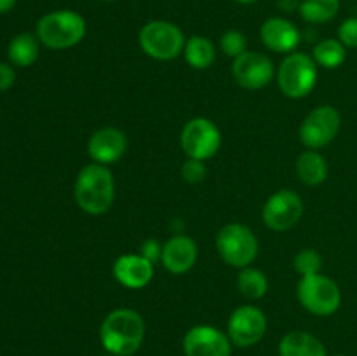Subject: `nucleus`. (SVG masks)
<instances>
[{"label": "nucleus", "mask_w": 357, "mask_h": 356, "mask_svg": "<svg viewBox=\"0 0 357 356\" xmlns=\"http://www.w3.org/2000/svg\"><path fill=\"white\" fill-rule=\"evenodd\" d=\"M279 356H328L323 342L312 334L293 330L281 339Z\"/></svg>", "instance_id": "nucleus-18"}, {"label": "nucleus", "mask_w": 357, "mask_h": 356, "mask_svg": "<svg viewBox=\"0 0 357 356\" xmlns=\"http://www.w3.org/2000/svg\"><path fill=\"white\" fill-rule=\"evenodd\" d=\"M128 150V138L119 128H101L91 135L87 142V152L93 163L114 164L121 159Z\"/></svg>", "instance_id": "nucleus-14"}, {"label": "nucleus", "mask_w": 357, "mask_h": 356, "mask_svg": "<svg viewBox=\"0 0 357 356\" xmlns=\"http://www.w3.org/2000/svg\"><path fill=\"white\" fill-rule=\"evenodd\" d=\"M145 339V321L135 309L119 307L105 316L100 341L105 351L114 356H132Z\"/></svg>", "instance_id": "nucleus-1"}, {"label": "nucleus", "mask_w": 357, "mask_h": 356, "mask_svg": "<svg viewBox=\"0 0 357 356\" xmlns=\"http://www.w3.org/2000/svg\"><path fill=\"white\" fill-rule=\"evenodd\" d=\"M260 38L274 52H293L300 44V30L284 17H271L260 28Z\"/></svg>", "instance_id": "nucleus-17"}, {"label": "nucleus", "mask_w": 357, "mask_h": 356, "mask_svg": "<svg viewBox=\"0 0 357 356\" xmlns=\"http://www.w3.org/2000/svg\"><path fill=\"white\" fill-rule=\"evenodd\" d=\"M183 351L185 356H230L232 341L220 328L197 325L185 334Z\"/></svg>", "instance_id": "nucleus-13"}, {"label": "nucleus", "mask_w": 357, "mask_h": 356, "mask_svg": "<svg viewBox=\"0 0 357 356\" xmlns=\"http://www.w3.org/2000/svg\"><path fill=\"white\" fill-rule=\"evenodd\" d=\"M216 251L232 267H250L258 255V239L244 223H227L216 234Z\"/></svg>", "instance_id": "nucleus-5"}, {"label": "nucleus", "mask_w": 357, "mask_h": 356, "mask_svg": "<svg viewBox=\"0 0 357 356\" xmlns=\"http://www.w3.org/2000/svg\"><path fill=\"white\" fill-rule=\"evenodd\" d=\"M96 2H115V0H96Z\"/></svg>", "instance_id": "nucleus-34"}, {"label": "nucleus", "mask_w": 357, "mask_h": 356, "mask_svg": "<svg viewBox=\"0 0 357 356\" xmlns=\"http://www.w3.org/2000/svg\"><path fill=\"white\" fill-rule=\"evenodd\" d=\"M185 61L195 70H206L215 63L216 51L215 45L209 38L202 37V35H194L187 40L183 49Z\"/></svg>", "instance_id": "nucleus-20"}, {"label": "nucleus", "mask_w": 357, "mask_h": 356, "mask_svg": "<svg viewBox=\"0 0 357 356\" xmlns=\"http://www.w3.org/2000/svg\"><path fill=\"white\" fill-rule=\"evenodd\" d=\"M112 271H114L115 279H117L122 286L131 290L145 288L153 278L152 262H149L145 257L136 253L121 255V257L114 262Z\"/></svg>", "instance_id": "nucleus-15"}, {"label": "nucleus", "mask_w": 357, "mask_h": 356, "mask_svg": "<svg viewBox=\"0 0 357 356\" xmlns=\"http://www.w3.org/2000/svg\"><path fill=\"white\" fill-rule=\"evenodd\" d=\"M101 356H114V355H101Z\"/></svg>", "instance_id": "nucleus-36"}, {"label": "nucleus", "mask_w": 357, "mask_h": 356, "mask_svg": "<svg viewBox=\"0 0 357 356\" xmlns=\"http://www.w3.org/2000/svg\"><path fill=\"white\" fill-rule=\"evenodd\" d=\"M237 288L246 299L258 300L265 297L268 290V279L260 269L244 267L237 276Z\"/></svg>", "instance_id": "nucleus-24"}, {"label": "nucleus", "mask_w": 357, "mask_h": 356, "mask_svg": "<svg viewBox=\"0 0 357 356\" xmlns=\"http://www.w3.org/2000/svg\"><path fill=\"white\" fill-rule=\"evenodd\" d=\"M338 40L345 47H357V17H349L338 28Z\"/></svg>", "instance_id": "nucleus-28"}, {"label": "nucleus", "mask_w": 357, "mask_h": 356, "mask_svg": "<svg viewBox=\"0 0 357 356\" xmlns=\"http://www.w3.org/2000/svg\"><path fill=\"white\" fill-rule=\"evenodd\" d=\"M183 152L190 159L208 161L222 147V133L218 126L206 117H194L183 126L180 135Z\"/></svg>", "instance_id": "nucleus-8"}, {"label": "nucleus", "mask_w": 357, "mask_h": 356, "mask_svg": "<svg viewBox=\"0 0 357 356\" xmlns=\"http://www.w3.org/2000/svg\"><path fill=\"white\" fill-rule=\"evenodd\" d=\"M267 332V318L261 309L255 306H241L230 314L227 334L232 344L239 348H251L264 339Z\"/></svg>", "instance_id": "nucleus-11"}, {"label": "nucleus", "mask_w": 357, "mask_h": 356, "mask_svg": "<svg viewBox=\"0 0 357 356\" xmlns=\"http://www.w3.org/2000/svg\"><path fill=\"white\" fill-rule=\"evenodd\" d=\"M14 6H16V0H0V14L9 13Z\"/></svg>", "instance_id": "nucleus-32"}, {"label": "nucleus", "mask_w": 357, "mask_h": 356, "mask_svg": "<svg viewBox=\"0 0 357 356\" xmlns=\"http://www.w3.org/2000/svg\"><path fill=\"white\" fill-rule=\"evenodd\" d=\"M142 257H145L146 260L155 264V262H160L162 258V246L159 244V241L155 239H146L142 246Z\"/></svg>", "instance_id": "nucleus-29"}, {"label": "nucleus", "mask_w": 357, "mask_h": 356, "mask_svg": "<svg viewBox=\"0 0 357 356\" xmlns=\"http://www.w3.org/2000/svg\"><path fill=\"white\" fill-rule=\"evenodd\" d=\"M300 2H302V0H278V6L281 7L284 13H291V10L298 9Z\"/></svg>", "instance_id": "nucleus-31"}, {"label": "nucleus", "mask_w": 357, "mask_h": 356, "mask_svg": "<svg viewBox=\"0 0 357 356\" xmlns=\"http://www.w3.org/2000/svg\"><path fill=\"white\" fill-rule=\"evenodd\" d=\"M234 80L244 89H261L275 77V66L264 52L246 51L232 63Z\"/></svg>", "instance_id": "nucleus-12"}, {"label": "nucleus", "mask_w": 357, "mask_h": 356, "mask_svg": "<svg viewBox=\"0 0 357 356\" xmlns=\"http://www.w3.org/2000/svg\"><path fill=\"white\" fill-rule=\"evenodd\" d=\"M296 175L300 181L310 187L321 185L328 178V163L317 150H305L296 159Z\"/></svg>", "instance_id": "nucleus-19"}, {"label": "nucleus", "mask_w": 357, "mask_h": 356, "mask_svg": "<svg viewBox=\"0 0 357 356\" xmlns=\"http://www.w3.org/2000/svg\"><path fill=\"white\" fill-rule=\"evenodd\" d=\"M317 82V63L305 52H289L278 70V84L282 94L300 100L312 93Z\"/></svg>", "instance_id": "nucleus-4"}, {"label": "nucleus", "mask_w": 357, "mask_h": 356, "mask_svg": "<svg viewBox=\"0 0 357 356\" xmlns=\"http://www.w3.org/2000/svg\"><path fill=\"white\" fill-rule=\"evenodd\" d=\"M220 45H222V51L225 52L229 58L236 59L248 51L246 35L239 30H229L222 35Z\"/></svg>", "instance_id": "nucleus-26"}, {"label": "nucleus", "mask_w": 357, "mask_h": 356, "mask_svg": "<svg viewBox=\"0 0 357 356\" xmlns=\"http://www.w3.org/2000/svg\"><path fill=\"white\" fill-rule=\"evenodd\" d=\"M312 58L323 68H338L347 58V47L338 38H324L314 45Z\"/></svg>", "instance_id": "nucleus-22"}, {"label": "nucleus", "mask_w": 357, "mask_h": 356, "mask_svg": "<svg viewBox=\"0 0 357 356\" xmlns=\"http://www.w3.org/2000/svg\"><path fill=\"white\" fill-rule=\"evenodd\" d=\"M75 202L87 215H103L115 199V180L110 168L91 163L79 171L73 188Z\"/></svg>", "instance_id": "nucleus-2"}, {"label": "nucleus", "mask_w": 357, "mask_h": 356, "mask_svg": "<svg viewBox=\"0 0 357 356\" xmlns=\"http://www.w3.org/2000/svg\"><path fill=\"white\" fill-rule=\"evenodd\" d=\"M296 297L300 304L316 316H331L342 304L340 286L321 272L302 276L296 288Z\"/></svg>", "instance_id": "nucleus-7"}, {"label": "nucleus", "mask_w": 357, "mask_h": 356, "mask_svg": "<svg viewBox=\"0 0 357 356\" xmlns=\"http://www.w3.org/2000/svg\"><path fill=\"white\" fill-rule=\"evenodd\" d=\"M298 10L307 23H328L337 17L340 0H302Z\"/></svg>", "instance_id": "nucleus-23"}, {"label": "nucleus", "mask_w": 357, "mask_h": 356, "mask_svg": "<svg viewBox=\"0 0 357 356\" xmlns=\"http://www.w3.org/2000/svg\"><path fill=\"white\" fill-rule=\"evenodd\" d=\"M335 356H347V355H342V353H340V355H335Z\"/></svg>", "instance_id": "nucleus-35"}, {"label": "nucleus", "mask_w": 357, "mask_h": 356, "mask_svg": "<svg viewBox=\"0 0 357 356\" xmlns=\"http://www.w3.org/2000/svg\"><path fill=\"white\" fill-rule=\"evenodd\" d=\"M236 2L244 3V6H248V3H255V2H258V0H236Z\"/></svg>", "instance_id": "nucleus-33"}, {"label": "nucleus", "mask_w": 357, "mask_h": 356, "mask_svg": "<svg viewBox=\"0 0 357 356\" xmlns=\"http://www.w3.org/2000/svg\"><path fill=\"white\" fill-rule=\"evenodd\" d=\"M139 45L146 56L159 61H171L183 52L185 35L174 23L155 20L139 30Z\"/></svg>", "instance_id": "nucleus-6"}, {"label": "nucleus", "mask_w": 357, "mask_h": 356, "mask_svg": "<svg viewBox=\"0 0 357 356\" xmlns=\"http://www.w3.org/2000/svg\"><path fill=\"white\" fill-rule=\"evenodd\" d=\"M160 262L171 274H185L197 262V244L192 237L176 234L169 237L162 246Z\"/></svg>", "instance_id": "nucleus-16"}, {"label": "nucleus", "mask_w": 357, "mask_h": 356, "mask_svg": "<svg viewBox=\"0 0 357 356\" xmlns=\"http://www.w3.org/2000/svg\"><path fill=\"white\" fill-rule=\"evenodd\" d=\"M38 38L33 37L31 34H20L10 40L9 49V59L13 65L21 66H30L37 61L38 52H40V45H38Z\"/></svg>", "instance_id": "nucleus-21"}, {"label": "nucleus", "mask_w": 357, "mask_h": 356, "mask_svg": "<svg viewBox=\"0 0 357 356\" xmlns=\"http://www.w3.org/2000/svg\"><path fill=\"white\" fill-rule=\"evenodd\" d=\"M303 209L305 206H303L302 198L296 192L282 188L267 199L261 216L268 229L275 232H286L300 222Z\"/></svg>", "instance_id": "nucleus-10"}, {"label": "nucleus", "mask_w": 357, "mask_h": 356, "mask_svg": "<svg viewBox=\"0 0 357 356\" xmlns=\"http://www.w3.org/2000/svg\"><path fill=\"white\" fill-rule=\"evenodd\" d=\"M16 80V72L13 66L0 63V91H7Z\"/></svg>", "instance_id": "nucleus-30"}, {"label": "nucleus", "mask_w": 357, "mask_h": 356, "mask_svg": "<svg viewBox=\"0 0 357 356\" xmlns=\"http://www.w3.org/2000/svg\"><path fill=\"white\" fill-rule=\"evenodd\" d=\"M206 175H208V168H206L204 161L190 159L188 157L183 163V166H181V177H183L187 184H201L206 178Z\"/></svg>", "instance_id": "nucleus-27"}, {"label": "nucleus", "mask_w": 357, "mask_h": 356, "mask_svg": "<svg viewBox=\"0 0 357 356\" xmlns=\"http://www.w3.org/2000/svg\"><path fill=\"white\" fill-rule=\"evenodd\" d=\"M340 126V112L331 105H321L303 119L300 126V142L310 150L323 149L337 138Z\"/></svg>", "instance_id": "nucleus-9"}, {"label": "nucleus", "mask_w": 357, "mask_h": 356, "mask_svg": "<svg viewBox=\"0 0 357 356\" xmlns=\"http://www.w3.org/2000/svg\"><path fill=\"white\" fill-rule=\"evenodd\" d=\"M87 24L77 10H54L37 23V38L49 49H70L86 37Z\"/></svg>", "instance_id": "nucleus-3"}, {"label": "nucleus", "mask_w": 357, "mask_h": 356, "mask_svg": "<svg viewBox=\"0 0 357 356\" xmlns=\"http://www.w3.org/2000/svg\"><path fill=\"white\" fill-rule=\"evenodd\" d=\"M323 267V258L312 248H305V250L298 251L295 257V269L300 276H310L321 272Z\"/></svg>", "instance_id": "nucleus-25"}]
</instances>
